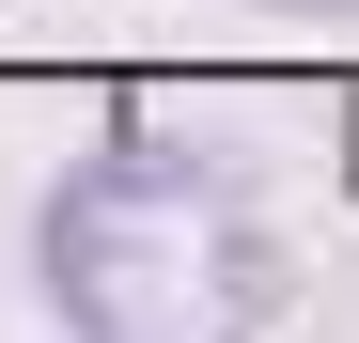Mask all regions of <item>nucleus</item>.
<instances>
[{
  "mask_svg": "<svg viewBox=\"0 0 359 343\" xmlns=\"http://www.w3.org/2000/svg\"><path fill=\"white\" fill-rule=\"evenodd\" d=\"M281 297V234L250 218L219 156L109 141L47 188V312L79 328H234Z\"/></svg>",
  "mask_w": 359,
  "mask_h": 343,
  "instance_id": "f257e3e1",
  "label": "nucleus"
},
{
  "mask_svg": "<svg viewBox=\"0 0 359 343\" xmlns=\"http://www.w3.org/2000/svg\"><path fill=\"white\" fill-rule=\"evenodd\" d=\"M281 16H344V0H281Z\"/></svg>",
  "mask_w": 359,
  "mask_h": 343,
  "instance_id": "f03ea898",
  "label": "nucleus"
}]
</instances>
